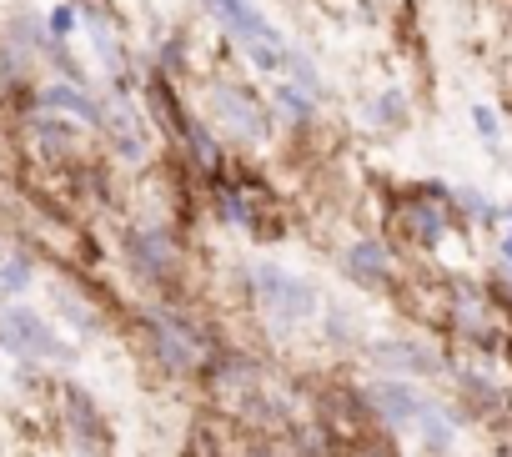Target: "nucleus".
<instances>
[{
  "instance_id": "nucleus-3",
  "label": "nucleus",
  "mask_w": 512,
  "mask_h": 457,
  "mask_svg": "<svg viewBox=\"0 0 512 457\" xmlns=\"http://www.w3.org/2000/svg\"><path fill=\"white\" fill-rule=\"evenodd\" d=\"M0 342H6L11 352H21V357H46V362H66L71 357V347L31 307H6L0 312Z\"/></svg>"
},
{
  "instance_id": "nucleus-11",
  "label": "nucleus",
  "mask_w": 512,
  "mask_h": 457,
  "mask_svg": "<svg viewBox=\"0 0 512 457\" xmlns=\"http://www.w3.org/2000/svg\"><path fill=\"white\" fill-rule=\"evenodd\" d=\"M502 257H507V262H512V232H507V237H502Z\"/></svg>"
},
{
  "instance_id": "nucleus-7",
  "label": "nucleus",
  "mask_w": 512,
  "mask_h": 457,
  "mask_svg": "<svg viewBox=\"0 0 512 457\" xmlns=\"http://www.w3.org/2000/svg\"><path fill=\"white\" fill-rule=\"evenodd\" d=\"M46 101H51V106H61V111H71V116H86L91 126H101V111H96V101H91L86 91H71V86H51V91H46Z\"/></svg>"
},
{
  "instance_id": "nucleus-4",
  "label": "nucleus",
  "mask_w": 512,
  "mask_h": 457,
  "mask_svg": "<svg viewBox=\"0 0 512 457\" xmlns=\"http://www.w3.org/2000/svg\"><path fill=\"white\" fill-rule=\"evenodd\" d=\"M211 116H216V126H231L246 141H262L267 136V116L256 111V101H246L236 86H216L211 91Z\"/></svg>"
},
{
  "instance_id": "nucleus-8",
  "label": "nucleus",
  "mask_w": 512,
  "mask_h": 457,
  "mask_svg": "<svg viewBox=\"0 0 512 457\" xmlns=\"http://www.w3.org/2000/svg\"><path fill=\"white\" fill-rule=\"evenodd\" d=\"M277 101H282L292 116H302V121L312 116V91H307V86H292V81H282V86H277Z\"/></svg>"
},
{
  "instance_id": "nucleus-1",
  "label": "nucleus",
  "mask_w": 512,
  "mask_h": 457,
  "mask_svg": "<svg viewBox=\"0 0 512 457\" xmlns=\"http://www.w3.org/2000/svg\"><path fill=\"white\" fill-rule=\"evenodd\" d=\"M211 6V16L246 46V56L262 66V71H292V61H297V51H287V41L267 26V16L251 6V0H206Z\"/></svg>"
},
{
  "instance_id": "nucleus-6",
  "label": "nucleus",
  "mask_w": 512,
  "mask_h": 457,
  "mask_svg": "<svg viewBox=\"0 0 512 457\" xmlns=\"http://www.w3.org/2000/svg\"><path fill=\"white\" fill-rule=\"evenodd\" d=\"M347 272L352 277H362V282H387V257H382V247H372V242H357L352 252H347Z\"/></svg>"
},
{
  "instance_id": "nucleus-10",
  "label": "nucleus",
  "mask_w": 512,
  "mask_h": 457,
  "mask_svg": "<svg viewBox=\"0 0 512 457\" xmlns=\"http://www.w3.org/2000/svg\"><path fill=\"white\" fill-rule=\"evenodd\" d=\"M472 121H477V131H482V141H497V116H492L487 106H477V111H472Z\"/></svg>"
},
{
  "instance_id": "nucleus-12",
  "label": "nucleus",
  "mask_w": 512,
  "mask_h": 457,
  "mask_svg": "<svg viewBox=\"0 0 512 457\" xmlns=\"http://www.w3.org/2000/svg\"><path fill=\"white\" fill-rule=\"evenodd\" d=\"M502 457H512V452H502Z\"/></svg>"
},
{
  "instance_id": "nucleus-9",
  "label": "nucleus",
  "mask_w": 512,
  "mask_h": 457,
  "mask_svg": "<svg viewBox=\"0 0 512 457\" xmlns=\"http://www.w3.org/2000/svg\"><path fill=\"white\" fill-rule=\"evenodd\" d=\"M31 287V262L11 257L6 267H0V292H26Z\"/></svg>"
},
{
  "instance_id": "nucleus-5",
  "label": "nucleus",
  "mask_w": 512,
  "mask_h": 457,
  "mask_svg": "<svg viewBox=\"0 0 512 457\" xmlns=\"http://www.w3.org/2000/svg\"><path fill=\"white\" fill-rule=\"evenodd\" d=\"M372 402H377V412H382L392 427H417V417L432 407V402H422L407 382H377V387H372Z\"/></svg>"
},
{
  "instance_id": "nucleus-2",
  "label": "nucleus",
  "mask_w": 512,
  "mask_h": 457,
  "mask_svg": "<svg viewBox=\"0 0 512 457\" xmlns=\"http://www.w3.org/2000/svg\"><path fill=\"white\" fill-rule=\"evenodd\" d=\"M251 282H256V297H262L267 317H272V322H282V327L307 322V317L317 312L312 287H307V282H297V277H287L282 267H256V272H251Z\"/></svg>"
}]
</instances>
